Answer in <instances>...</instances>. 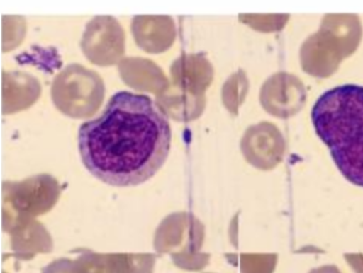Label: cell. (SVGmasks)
<instances>
[{
	"mask_svg": "<svg viewBox=\"0 0 363 273\" xmlns=\"http://www.w3.org/2000/svg\"><path fill=\"white\" fill-rule=\"evenodd\" d=\"M171 124L146 95L120 91L101 116L82 123L77 142L86 169L112 187H135L156 174L171 149Z\"/></svg>",
	"mask_w": 363,
	"mask_h": 273,
	"instance_id": "cell-1",
	"label": "cell"
},
{
	"mask_svg": "<svg viewBox=\"0 0 363 273\" xmlns=\"http://www.w3.org/2000/svg\"><path fill=\"white\" fill-rule=\"evenodd\" d=\"M311 118L338 170L363 187V86L347 83L325 92L313 105Z\"/></svg>",
	"mask_w": 363,
	"mask_h": 273,
	"instance_id": "cell-2",
	"label": "cell"
},
{
	"mask_svg": "<svg viewBox=\"0 0 363 273\" xmlns=\"http://www.w3.org/2000/svg\"><path fill=\"white\" fill-rule=\"evenodd\" d=\"M362 39V24L357 16L328 14L320 30L308 36L300 49L303 71L325 79L337 71L343 59L357 50Z\"/></svg>",
	"mask_w": 363,
	"mask_h": 273,
	"instance_id": "cell-3",
	"label": "cell"
},
{
	"mask_svg": "<svg viewBox=\"0 0 363 273\" xmlns=\"http://www.w3.org/2000/svg\"><path fill=\"white\" fill-rule=\"evenodd\" d=\"M105 83L97 72L80 64H70L56 75L51 98L59 111L72 118L90 117L100 108Z\"/></svg>",
	"mask_w": 363,
	"mask_h": 273,
	"instance_id": "cell-4",
	"label": "cell"
},
{
	"mask_svg": "<svg viewBox=\"0 0 363 273\" xmlns=\"http://www.w3.org/2000/svg\"><path fill=\"white\" fill-rule=\"evenodd\" d=\"M81 49L95 65L112 66L125 55V31L112 16L92 18L81 40Z\"/></svg>",
	"mask_w": 363,
	"mask_h": 273,
	"instance_id": "cell-5",
	"label": "cell"
},
{
	"mask_svg": "<svg viewBox=\"0 0 363 273\" xmlns=\"http://www.w3.org/2000/svg\"><path fill=\"white\" fill-rule=\"evenodd\" d=\"M306 102L303 82L289 72H277L262 83L260 103L272 116L289 118L298 115Z\"/></svg>",
	"mask_w": 363,
	"mask_h": 273,
	"instance_id": "cell-6",
	"label": "cell"
},
{
	"mask_svg": "<svg viewBox=\"0 0 363 273\" xmlns=\"http://www.w3.org/2000/svg\"><path fill=\"white\" fill-rule=\"evenodd\" d=\"M244 157L254 167L272 169L281 162L285 153L283 133L272 122H260L249 127L242 136Z\"/></svg>",
	"mask_w": 363,
	"mask_h": 273,
	"instance_id": "cell-7",
	"label": "cell"
},
{
	"mask_svg": "<svg viewBox=\"0 0 363 273\" xmlns=\"http://www.w3.org/2000/svg\"><path fill=\"white\" fill-rule=\"evenodd\" d=\"M172 87L187 95L204 97L213 80L211 62L201 55H183L173 62Z\"/></svg>",
	"mask_w": 363,
	"mask_h": 273,
	"instance_id": "cell-8",
	"label": "cell"
},
{
	"mask_svg": "<svg viewBox=\"0 0 363 273\" xmlns=\"http://www.w3.org/2000/svg\"><path fill=\"white\" fill-rule=\"evenodd\" d=\"M132 33L137 45L151 54L168 50L177 36L171 16H136L132 21Z\"/></svg>",
	"mask_w": 363,
	"mask_h": 273,
	"instance_id": "cell-9",
	"label": "cell"
},
{
	"mask_svg": "<svg viewBox=\"0 0 363 273\" xmlns=\"http://www.w3.org/2000/svg\"><path fill=\"white\" fill-rule=\"evenodd\" d=\"M40 82L24 72L3 74V112L9 115L31 106L40 96Z\"/></svg>",
	"mask_w": 363,
	"mask_h": 273,
	"instance_id": "cell-10",
	"label": "cell"
},
{
	"mask_svg": "<svg viewBox=\"0 0 363 273\" xmlns=\"http://www.w3.org/2000/svg\"><path fill=\"white\" fill-rule=\"evenodd\" d=\"M120 72L123 81L128 83V86L137 90L155 92L161 95L169 86L161 69L150 60H143V59L123 60L120 64Z\"/></svg>",
	"mask_w": 363,
	"mask_h": 273,
	"instance_id": "cell-11",
	"label": "cell"
},
{
	"mask_svg": "<svg viewBox=\"0 0 363 273\" xmlns=\"http://www.w3.org/2000/svg\"><path fill=\"white\" fill-rule=\"evenodd\" d=\"M249 90V80L247 74L239 70L228 79L223 87V102L233 115H237L239 107L247 97Z\"/></svg>",
	"mask_w": 363,
	"mask_h": 273,
	"instance_id": "cell-12",
	"label": "cell"
},
{
	"mask_svg": "<svg viewBox=\"0 0 363 273\" xmlns=\"http://www.w3.org/2000/svg\"><path fill=\"white\" fill-rule=\"evenodd\" d=\"M240 21L262 31H277L283 29L289 16H240Z\"/></svg>",
	"mask_w": 363,
	"mask_h": 273,
	"instance_id": "cell-13",
	"label": "cell"
},
{
	"mask_svg": "<svg viewBox=\"0 0 363 273\" xmlns=\"http://www.w3.org/2000/svg\"><path fill=\"white\" fill-rule=\"evenodd\" d=\"M345 258L356 273H363V253H346Z\"/></svg>",
	"mask_w": 363,
	"mask_h": 273,
	"instance_id": "cell-14",
	"label": "cell"
},
{
	"mask_svg": "<svg viewBox=\"0 0 363 273\" xmlns=\"http://www.w3.org/2000/svg\"><path fill=\"white\" fill-rule=\"evenodd\" d=\"M44 273H72V266L70 261L61 260L57 262H54L50 267L44 271Z\"/></svg>",
	"mask_w": 363,
	"mask_h": 273,
	"instance_id": "cell-15",
	"label": "cell"
},
{
	"mask_svg": "<svg viewBox=\"0 0 363 273\" xmlns=\"http://www.w3.org/2000/svg\"><path fill=\"white\" fill-rule=\"evenodd\" d=\"M308 273H342L341 269L335 265H323L320 267L313 268Z\"/></svg>",
	"mask_w": 363,
	"mask_h": 273,
	"instance_id": "cell-16",
	"label": "cell"
}]
</instances>
